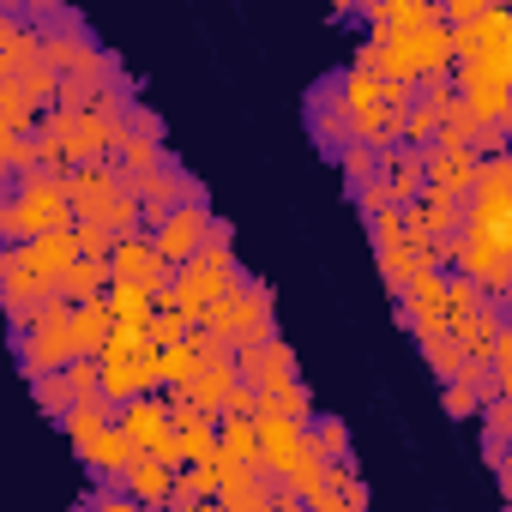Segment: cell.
Instances as JSON below:
<instances>
[{
    "label": "cell",
    "instance_id": "1",
    "mask_svg": "<svg viewBox=\"0 0 512 512\" xmlns=\"http://www.w3.org/2000/svg\"><path fill=\"white\" fill-rule=\"evenodd\" d=\"M61 229H79L67 175H31V181L7 187V205H0V235H7V247H31V241L61 235Z\"/></svg>",
    "mask_w": 512,
    "mask_h": 512
},
{
    "label": "cell",
    "instance_id": "2",
    "mask_svg": "<svg viewBox=\"0 0 512 512\" xmlns=\"http://www.w3.org/2000/svg\"><path fill=\"white\" fill-rule=\"evenodd\" d=\"M199 332H211V338H223V344H235V350H260V344H278L272 290H266L260 278H241V290H235L229 302H217V308L199 320Z\"/></svg>",
    "mask_w": 512,
    "mask_h": 512
},
{
    "label": "cell",
    "instance_id": "3",
    "mask_svg": "<svg viewBox=\"0 0 512 512\" xmlns=\"http://www.w3.org/2000/svg\"><path fill=\"white\" fill-rule=\"evenodd\" d=\"M31 19H37V31H43V61L67 79V73H85L97 55H103V43H97V31L73 13V7H31Z\"/></svg>",
    "mask_w": 512,
    "mask_h": 512
},
{
    "label": "cell",
    "instance_id": "4",
    "mask_svg": "<svg viewBox=\"0 0 512 512\" xmlns=\"http://www.w3.org/2000/svg\"><path fill=\"white\" fill-rule=\"evenodd\" d=\"M13 356H19V368H25V380H43V374H67L73 362H79V350H73V308L61 302L55 314H43L25 338H13Z\"/></svg>",
    "mask_w": 512,
    "mask_h": 512
},
{
    "label": "cell",
    "instance_id": "5",
    "mask_svg": "<svg viewBox=\"0 0 512 512\" xmlns=\"http://www.w3.org/2000/svg\"><path fill=\"white\" fill-rule=\"evenodd\" d=\"M308 133H314V145H320L326 163H338L350 145H362L356 115H350V103H344V73H326V79L308 91Z\"/></svg>",
    "mask_w": 512,
    "mask_h": 512
},
{
    "label": "cell",
    "instance_id": "6",
    "mask_svg": "<svg viewBox=\"0 0 512 512\" xmlns=\"http://www.w3.org/2000/svg\"><path fill=\"white\" fill-rule=\"evenodd\" d=\"M193 199H205V187H199V181H193V175L169 157V163H163L157 175H145V187H139V205H145V235H157V229H163L181 205H193Z\"/></svg>",
    "mask_w": 512,
    "mask_h": 512
},
{
    "label": "cell",
    "instance_id": "7",
    "mask_svg": "<svg viewBox=\"0 0 512 512\" xmlns=\"http://www.w3.org/2000/svg\"><path fill=\"white\" fill-rule=\"evenodd\" d=\"M422 157H428V193L470 205V193L482 181V151H470V145H434Z\"/></svg>",
    "mask_w": 512,
    "mask_h": 512
},
{
    "label": "cell",
    "instance_id": "8",
    "mask_svg": "<svg viewBox=\"0 0 512 512\" xmlns=\"http://www.w3.org/2000/svg\"><path fill=\"white\" fill-rule=\"evenodd\" d=\"M157 253H163V260L181 272V266H193L199 260V253H205V241H211V211H205V199H193V205H181L157 235Z\"/></svg>",
    "mask_w": 512,
    "mask_h": 512
},
{
    "label": "cell",
    "instance_id": "9",
    "mask_svg": "<svg viewBox=\"0 0 512 512\" xmlns=\"http://www.w3.org/2000/svg\"><path fill=\"white\" fill-rule=\"evenodd\" d=\"M302 446H308V422H278V416H260V470L266 476H290L296 470V458H302Z\"/></svg>",
    "mask_w": 512,
    "mask_h": 512
},
{
    "label": "cell",
    "instance_id": "10",
    "mask_svg": "<svg viewBox=\"0 0 512 512\" xmlns=\"http://www.w3.org/2000/svg\"><path fill=\"white\" fill-rule=\"evenodd\" d=\"M278 476H266L260 464H241V470H229L223 476V512H266V506H278Z\"/></svg>",
    "mask_w": 512,
    "mask_h": 512
},
{
    "label": "cell",
    "instance_id": "11",
    "mask_svg": "<svg viewBox=\"0 0 512 512\" xmlns=\"http://www.w3.org/2000/svg\"><path fill=\"white\" fill-rule=\"evenodd\" d=\"M235 368H241V386L266 392L278 380H296V350L278 338V344H260V350H235Z\"/></svg>",
    "mask_w": 512,
    "mask_h": 512
},
{
    "label": "cell",
    "instance_id": "12",
    "mask_svg": "<svg viewBox=\"0 0 512 512\" xmlns=\"http://www.w3.org/2000/svg\"><path fill=\"white\" fill-rule=\"evenodd\" d=\"M175 476H181L175 464H163V458H151V452H145V458L127 470V482H121V488H127L145 512H163V506H175Z\"/></svg>",
    "mask_w": 512,
    "mask_h": 512
},
{
    "label": "cell",
    "instance_id": "13",
    "mask_svg": "<svg viewBox=\"0 0 512 512\" xmlns=\"http://www.w3.org/2000/svg\"><path fill=\"white\" fill-rule=\"evenodd\" d=\"M115 428H121V434H133L145 452H157V446L175 434V410H169V404H157V398H139V404H121Z\"/></svg>",
    "mask_w": 512,
    "mask_h": 512
},
{
    "label": "cell",
    "instance_id": "14",
    "mask_svg": "<svg viewBox=\"0 0 512 512\" xmlns=\"http://www.w3.org/2000/svg\"><path fill=\"white\" fill-rule=\"evenodd\" d=\"M115 416H121L115 404H79V410H73V416L61 422V434H67V440H73V452H79V458L91 464V458H97V446L109 440Z\"/></svg>",
    "mask_w": 512,
    "mask_h": 512
},
{
    "label": "cell",
    "instance_id": "15",
    "mask_svg": "<svg viewBox=\"0 0 512 512\" xmlns=\"http://www.w3.org/2000/svg\"><path fill=\"white\" fill-rule=\"evenodd\" d=\"M109 338H115V314H109V302H85V308H73V350H79V356L103 362Z\"/></svg>",
    "mask_w": 512,
    "mask_h": 512
},
{
    "label": "cell",
    "instance_id": "16",
    "mask_svg": "<svg viewBox=\"0 0 512 512\" xmlns=\"http://www.w3.org/2000/svg\"><path fill=\"white\" fill-rule=\"evenodd\" d=\"M49 109L25 85H0V133H43Z\"/></svg>",
    "mask_w": 512,
    "mask_h": 512
},
{
    "label": "cell",
    "instance_id": "17",
    "mask_svg": "<svg viewBox=\"0 0 512 512\" xmlns=\"http://www.w3.org/2000/svg\"><path fill=\"white\" fill-rule=\"evenodd\" d=\"M217 458H223L229 470L260 464V422H253V416H223V446H217Z\"/></svg>",
    "mask_w": 512,
    "mask_h": 512
},
{
    "label": "cell",
    "instance_id": "18",
    "mask_svg": "<svg viewBox=\"0 0 512 512\" xmlns=\"http://www.w3.org/2000/svg\"><path fill=\"white\" fill-rule=\"evenodd\" d=\"M109 314H115V326H145L151 332V320H157V296L145 290V284H109Z\"/></svg>",
    "mask_w": 512,
    "mask_h": 512
},
{
    "label": "cell",
    "instance_id": "19",
    "mask_svg": "<svg viewBox=\"0 0 512 512\" xmlns=\"http://www.w3.org/2000/svg\"><path fill=\"white\" fill-rule=\"evenodd\" d=\"M494 404V386L488 380H446L440 386V410L452 416V422H470V416H482Z\"/></svg>",
    "mask_w": 512,
    "mask_h": 512
},
{
    "label": "cell",
    "instance_id": "20",
    "mask_svg": "<svg viewBox=\"0 0 512 512\" xmlns=\"http://www.w3.org/2000/svg\"><path fill=\"white\" fill-rule=\"evenodd\" d=\"M380 169H386V151H380V145H350V151L338 157V175H344L350 193H368V187L380 181Z\"/></svg>",
    "mask_w": 512,
    "mask_h": 512
},
{
    "label": "cell",
    "instance_id": "21",
    "mask_svg": "<svg viewBox=\"0 0 512 512\" xmlns=\"http://www.w3.org/2000/svg\"><path fill=\"white\" fill-rule=\"evenodd\" d=\"M193 374H199V344H193V338H187V344H163V350H157V380H163V386H175V392H181Z\"/></svg>",
    "mask_w": 512,
    "mask_h": 512
},
{
    "label": "cell",
    "instance_id": "22",
    "mask_svg": "<svg viewBox=\"0 0 512 512\" xmlns=\"http://www.w3.org/2000/svg\"><path fill=\"white\" fill-rule=\"evenodd\" d=\"M31 398H37V410L49 416V422H67L79 404H73V386H67V374H43V380H31Z\"/></svg>",
    "mask_w": 512,
    "mask_h": 512
},
{
    "label": "cell",
    "instance_id": "23",
    "mask_svg": "<svg viewBox=\"0 0 512 512\" xmlns=\"http://www.w3.org/2000/svg\"><path fill=\"white\" fill-rule=\"evenodd\" d=\"M308 446H320L332 464H350V428H344L338 416H314V422H308Z\"/></svg>",
    "mask_w": 512,
    "mask_h": 512
},
{
    "label": "cell",
    "instance_id": "24",
    "mask_svg": "<svg viewBox=\"0 0 512 512\" xmlns=\"http://www.w3.org/2000/svg\"><path fill=\"white\" fill-rule=\"evenodd\" d=\"M482 440L512 446V398H494V404L482 410Z\"/></svg>",
    "mask_w": 512,
    "mask_h": 512
},
{
    "label": "cell",
    "instance_id": "25",
    "mask_svg": "<svg viewBox=\"0 0 512 512\" xmlns=\"http://www.w3.org/2000/svg\"><path fill=\"white\" fill-rule=\"evenodd\" d=\"M79 512H145L127 488H97V494H85L79 500Z\"/></svg>",
    "mask_w": 512,
    "mask_h": 512
},
{
    "label": "cell",
    "instance_id": "26",
    "mask_svg": "<svg viewBox=\"0 0 512 512\" xmlns=\"http://www.w3.org/2000/svg\"><path fill=\"white\" fill-rule=\"evenodd\" d=\"M127 121H133V139H151V145H163V121H157L145 103H133V109H127Z\"/></svg>",
    "mask_w": 512,
    "mask_h": 512
}]
</instances>
